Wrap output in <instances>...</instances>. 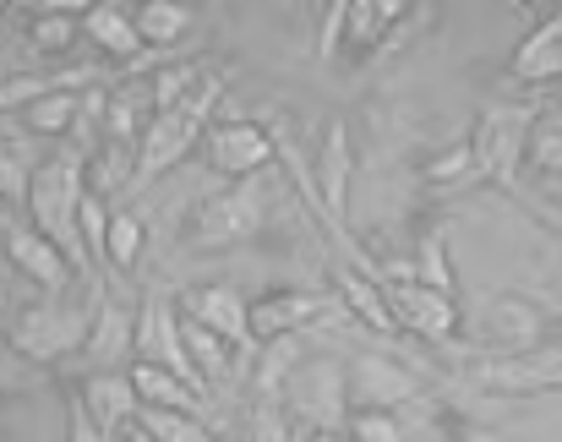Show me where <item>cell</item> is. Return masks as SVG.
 <instances>
[{
    "label": "cell",
    "mask_w": 562,
    "mask_h": 442,
    "mask_svg": "<svg viewBox=\"0 0 562 442\" xmlns=\"http://www.w3.org/2000/svg\"><path fill=\"white\" fill-rule=\"evenodd\" d=\"M82 203H88V159L77 148H55L33 175L27 214H33V229L49 235L77 273H88V262H93L88 240H82Z\"/></svg>",
    "instance_id": "cell-1"
},
{
    "label": "cell",
    "mask_w": 562,
    "mask_h": 442,
    "mask_svg": "<svg viewBox=\"0 0 562 442\" xmlns=\"http://www.w3.org/2000/svg\"><path fill=\"white\" fill-rule=\"evenodd\" d=\"M224 88H229V77H224V71H207V77H202V88L191 93L181 110L154 115V126H148V137H143V159H137V186H148V181L170 175L191 148L213 132V110H218Z\"/></svg>",
    "instance_id": "cell-2"
},
{
    "label": "cell",
    "mask_w": 562,
    "mask_h": 442,
    "mask_svg": "<svg viewBox=\"0 0 562 442\" xmlns=\"http://www.w3.org/2000/svg\"><path fill=\"white\" fill-rule=\"evenodd\" d=\"M99 295H104V290L93 284L88 301H60V295H49V301L27 306V311L11 322V350L27 355V361H38V366L88 350V333H93V317H99Z\"/></svg>",
    "instance_id": "cell-3"
},
{
    "label": "cell",
    "mask_w": 562,
    "mask_h": 442,
    "mask_svg": "<svg viewBox=\"0 0 562 442\" xmlns=\"http://www.w3.org/2000/svg\"><path fill=\"white\" fill-rule=\"evenodd\" d=\"M536 104H486L475 132H470V148H475V175L503 186V192H519V165L530 159V132H536Z\"/></svg>",
    "instance_id": "cell-4"
},
{
    "label": "cell",
    "mask_w": 562,
    "mask_h": 442,
    "mask_svg": "<svg viewBox=\"0 0 562 442\" xmlns=\"http://www.w3.org/2000/svg\"><path fill=\"white\" fill-rule=\"evenodd\" d=\"M268 186H279V181L251 175V181H235L229 192L207 197V203L196 208V219H191V246H196V251H218V246L251 240V235L262 229V219H268Z\"/></svg>",
    "instance_id": "cell-5"
},
{
    "label": "cell",
    "mask_w": 562,
    "mask_h": 442,
    "mask_svg": "<svg viewBox=\"0 0 562 442\" xmlns=\"http://www.w3.org/2000/svg\"><path fill=\"white\" fill-rule=\"evenodd\" d=\"M137 361L176 372L181 383H191V388L207 399V383H202V372L191 366L181 301H176L170 290H148V295H143V306H137Z\"/></svg>",
    "instance_id": "cell-6"
},
{
    "label": "cell",
    "mask_w": 562,
    "mask_h": 442,
    "mask_svg": "<svg viewBox=\"0 0 562 442\" xmlns=\"http://www.w3.org/2000/svg\"><path fill=\"white\" fill-rule=\"evenodd\" d=\"M345 317L350 311H345L339 295H323V290H273V295L251 301V339L257 344H273V339H290V333H306V328H323V322H345Z\"/></svg>",
    "instance_id": "cell-7"
},
{
    "label": "cell",
    "mask_w": 562,
    "mask_h": 442,
    "mask_svg": "<svg viewBox=\"0 0 562 442\" xmlns=\"http://www.w3.org/2000/svg\"><path fill=\"white\" fill-rule=\"evenodd\" d=\"M202 148H207L213 175H235V181H251V175H262L279 159L273 132L257 126V121H213V132L202 137Z\"/></svg>",
    "instance_id": "cell-8"
},
{
    "label": "cell",
    "mask_w": 562,
    "mask_h": 442,
    "mask_svg": "<svg viewBox=\"0 0 562 442\" xmlns=\"http://www.w3.org/2000/svg\"><path fill=\"white\" fill-rule=\"evenodd\" d=\"M475 333H481V350H497V355H530L541 350V333H547V317L536 301L525 295H492L475 317Z\"/></svg>",
    "instance_id": "cell-9"
},
{
    "label": "cell",
    "mask_w": 562,
    "mask_h": 442,
    "mask_svg": "<svg viewBox=\"0 0 562 442\" xmlns=\"http://www.w3.org/2000/svg\"><path fill=\"white\" fill-rule=\"evenodd\" d=\"M387 290V306L398 317L404 333L426 339V344H453L464 311H459V295H442V290H426V284H382Z\"/></svg>",
    "instance_id": "cell-10"
},
{
    "label": "cell",
    "mask_w": 562,
    "mask_h": 442,
    "mask_svg": "<svg viewBox=\"0 0 562 442\" xmlns=\"http://www.w3.org/2000/svg\"><path fill=\"white\" fill-rule=\"evenodd\" d=\"M345 383H350L345 394H350V405H356V410H393V405H409V399L420 394L415 372H409L404 361L382 355V350L356 355V361L345 366Z\"/></svg>",
    "instance_id": "cell-11"
},
{
    "label": "cell",
    "mask_w": 562,
    "mask_h": 442,
    "mask_svg": "<svg viewBox=\"0 0 562 442\" xmlns=\"http://www.w3.org/2000/svg\"><path fill=\"white\" fill-rule=\"evenodd\" d=\"M181 317L187 322H202L207 333H218L224 344L235 350H251V301H240L229 284H196V290H181Z\"/></svg>",
    "instance_id": "cell-12"
},
{
    "label": "cell",
    "mask_w": 562,
    "mask_h": 442,
    "mask_svg": "<svg viewBox=\"0 0 562 442\" xmlns=\"http://www.w3.org/2000/svg\"><path fill=\"white\" fill-rule=\"evenodd\" d=\"M481 388L492 394H547V388H562V344H541L530 355H497L475 372Z\"/></svg>",
    "instance_id": "cell-13"
},
{
    "label": "cell",
    "mask_w": 562,
    "mask_h": 442,
    "mask_svg": "<svg viewBox=\"0 0 562 442\" xmlns=\"http://www.w3.org/2000/svg\"><path fill=\"white\" fill-rule=\"evenodd\" d=\"M312 170H317V192H323L328 219L345 229V219H350V175H356V154H350V126L345 121H334L323 132V148H317V165Z\"/></svg>",
    "instance_id": "cell-14"
},
{
    "label": "cell",
    "mask_w": 562,
    "mask_h": 442,
    "mask_svg": "<svg viewBox=\"0 0 562 442\" xmlns=\"http://www.w3.org/2000/svg\"><path fill=\"white\" fill-rule=\"evenodd\" d=\"M77 399L88 405V416L99 421V432H104L110 442H115V432L137 427V416H143V399H137L132 372H126V377H121V372H93V377L82 383Z\"/></svg>",
    "instance_id": "cell-15"
},
{
    "label": "cell",
    "mask_w": 562,
    "mask_h": 442,
    "mask_svg": "<svg viewBox=\"0 0 562 442\" xmlns=\"http://www.w3.org/2000/svg\"><path fill=\"white\" fill-rule=\"evenodd\" d=\"M5 257L38 284V290H49V295H60L66 284H71V262H66V251L49 240V235H38L33 224H22V229H11L5 235Z\"/></svg>",
    "instance_id": "cell-16"
},
{
    "label": "cell",
    "mask_w": 562,
    "mask_h": 442,
    "mask_svg": "<svg viewBox=\"0 0 562 442\" xmlns=\"http://www.w3.org/2000/svg\"><path fill=\"white\" fill-rule=\"evenodd\" d=\"M508 77H514V82H530V88L562 82V5L541 27H530V33L519 38V49H514V60H508Z\"/></svg>",
    "instance_id": "cell-17"
},
{
    "label": "cell",
    "mask_w": 562,
    "mask_h": 442,
    "mask_svg": "<svg viewBox=\"0 0 562 442\" xmlns=\"http://www.w3.org/2000/svg\"><path fill=\"white\" fill-rule=\"evenodd\" d=\"M82 33H88L104 55H115V60H126V66L148 55V44H143V33H137V5L99 0V5L82 16Z\"/></svg>",
    "instance_id": "cell-18"
},
{
    "label": "cell",
    "mask_w": 562,
    "mask_h": 442,
    "mask_svg": "<svg viewBox=\"0 0 562 442\" xmlns=\"http://www.w3.org/2000/svg\"><path fill=\"white\" fill-rule=\"evenodd\" d=\"M137 350V311L115 295H99V317L88 333V355L99 361V372H115V361H126Z\"/></svg>",
    "instance_id": "cell-19"
},
{
    "label": "cell",
    "mask_w": 562,
    "mask_h": 442,
    "mask_svg": "<svg viewBox=\"0 0 562 442\" xmlns=\"http://www.w3.org/2000/svg\"><path fill=\"white\" fill-rule=\"evenodd\" d=\"M334 290H339V301H345V311L361 322V328H372V333H404L398 328V317H393V306H387V290L367 279L361 268H334Z\"/></svg>",
    "instance_id": "cell-20"
},
{
    "label": "cell",
    "mask_w": 562,
    "mask_h": 442,
    "mask_svg": "<svg viewBox=\"0 0 562 442\" xmlns=\"http://www.w3.org/2000/svg\"><path fill=\"white\" fill-rule=\"evenodd\" d=\"M132 383H137V399L148 405V410H187V416H202L207 410V399L181 383L176 372H165V366H148V361H137L132 366Z\"/></svg>",
    "instance_id": "cell-21"
},
{
    "label": "cell",
    "mask_w": 562,
    "mask_h": 442,
    "mask_svg": "<svg viewBox=\"0 0 562 442\" xmlns=\"http://www.w3.org/2000/svg\"><path fill=\"white\" fill-rule=\"evenodd\" d=\"M137 159H143V148L104 143V148L88 159V192H93V197H110V192H126V186H137Z\"/></svg>",
    "instance_id": "cell-22"
},
{
    "label": "cell",
    "mask_w": 562,
    "mask_h": 442,
    "mask_svg": "<svg viewBox=\"0 0 562 442\" xmlns=\"http://www.w3.org/2000/svg\"><path fill=\"white\" fill-rule=\"evenodd\" d=\"M137 33H143L148 49L181 44L191 33V5H181V0H143L137 5Z\"/></svg>",
    "instance_id": "cell-23"
},
{
    "label": "cell",
    "mask_w": 562,
    "mask_h": 442,
    "mask_svg": "<svg viewBox=\"0 0 562 442\" xmlns=\"http://www.w3.org/2000/svg\"><path fill=\"white\" fill-rule=\"evenodd\" d=\"M77 115H82V93H49V99H38V104L22 110V132L66 143L71 126H77Z\"/></svg>",
    "instance_id": "cell-24"
},
{
    "label": "cell",
    "mask_w": 562,
    "mask_h": 442,
    "mask_svg": "<svg viewBox=\"0 0 562 442\" xmlns=\"http://www.w3.org/2000/svg\"><path fill=\"white\" fill-rule=\"evenodd\" d=\"M415 284H426V290H442V295H453L459 284H453V262H448V229L442 224H431L420 240H415Z\"/></svg>",
    "instance_id": "cell-25"
},
{
    "label": "cell",
    "mask_w": 562,
    "mask_h": 442,
    "mask_svg": "<svg viewBox=\"0 0 562 442\" xmlns=\"http://www.w3.org/2000/svg\"><path fill=\"white\" fill-rule=\"evenodd\" d=\"M187 322V317H181ZM187 350H191V366L202 372V383H207V394L229 377V344L218 339V333H207L202 322H187Z\"/></svg>",
    "instance_id": "cell-26"
},
{
    "label": "cell",
    "mask_w": 562,
    "mask_h": 442,
    "mask_svg": "<svg viewBox=\"0 0 562 442\" xmlns=\"http://www.w3.org/2000/svg\"><path fill=\"white\" fill-rule=\"evenodd\" d=\"M295 361H301V333L262 344V355H257V394H262V399H279V388H284V377L295 372Z\"/></svg>",
    "instance_id": "cell-27"
},
{
    "label": "cell",
    "mask_w": 562,
    "mask_h": 442,
    "mask_svg": "<svg viewBox=\"0 0 562 442\" xmlns=\"http://www.w3.org/2000/svg\"><path fill=\"white\" fill-rule=\"evenodd\" d=\"M420 175H426V186H431V192H453V186L481 181V175H475V148H470V137H464V143H453L448 154H437Z\"/></svg>",
    "instance_id": "cell-28"
},
{
    "label": "cell",
    "mask_w": 562,
    "mask_h": 442,
    "mask_svg": "<svg viewBox=\"0 0 562 442\" xmlns=\"http://www.w3.org/2000/svg\"><path fill=\"white\" fill-rule=\"evenodd\" d=\"M137 427L159 442H213L207 427H202V416H187V410H148V405H143Z\"/></svg>",
    "instance_id": "cell-29"
},
{
    "label": "cell",
    "mask_w": 562,
    "mask_h": 442,
    "mask_svg": "<svg viewBox=\"0 0 562 442\" xmlns=\"http://www.w3.org/2000/svg\"><path fill=\"white\" fill-rule=\"evenodd\" d=\"M77 27H82V16H66V11H33V22H27V44H33L38 55H66L71 38H77Z\"/></svg>",
    "instance_id": "cell-30"
},
{
    "label": "cell",
    "mask_w": 562,
    "mask_h": 442,
    "mask_svg": "<svg viewBox=\"0 0 562 442\" xmlns=\"http://www.w3.org/2000/svg\"><path fill=\"white\" fill-rule=\"evenodd\" d=\"M148 88H154V115H170V110H181L191 93L202 88V71H196L191 60L187 66H165V71H154Z\"/></svg>",
    "instance_id": "cell-31"
},
{
    "label": "cell",
    "mask_w": 562,
    "mask_h": 442,
    "mask_svg": "<svg viewBox=\"0 0 562 442\" xmlns=\"http://www.w3.org/2000/svg\"><path fill=\"white\" fill-rule=\"evenodd\" d=\"M530 165L541 175H562V110H541L530 132Z\"/></svg>",
    "instance_id": "cell-32"
},
{
    "label": "cell",
    "mask_w": 562,
    "mask_h": 442,
    "mask_svg": "<svg viewBox=\"0 0 562 442\" xmlns=\"http://www.w3.org/2000/svg\"><path fill=\"white\" fill-rule=\"evenodd\" d=\"M33 165L22 159V154H11V148H0V203H11V208H27V197H33Z\"/></svg>",
    "instance_id": "cell-33"
},
{
    "label": "cell",
    "mask_w": 562,
    "mask_h": 442,
    "mask_svg": "<svg viewBox=\"0 0 562 442\" xmlns=\"http://www.w3.org/2000/svg\"><path fill=\"white\" fill-rule=\"evenodd\" d=\"M137 257H143V219L137 214H115L110 219V268H137Z\"/></svg>",
    "instance_id": "cell-34"
},
{
    "label": "cell",
    "mask_w": 562,
    "mask_h": 442,
    "mask_svg": "<svg viewBox=\"0 0 562 442\" xmlns=\"http://www.w3.org/2000/svg\"><path fill=\"white\" fill-rule=\"evenodd\" d=\"M350 442H409V432L393 410H356L350 416Z\"/></svg>",
    "instance_id": "cell-35"
},
{
    "label": "cell",
    "mask_w": 562,
    "mask_h": 442,
    "mask_svg": "<svg viewBox=\"0 0 562 442\" xmlns=\"http://www.w3.org/2000/svg\"><path fill=\"white\" fill-rule=\"evenodd\" d=\"M387 38V22H382V5L376 0H350V44L356 49H382Z\"/></svg>",
    "instance_id": "cell-36"
},
{
    "label": "cell",
    "mask_w": 562,
    "mask_h": 442,
    "mask_svg": "<svg viewBox=\"0 0 562 442\" xmlns=\"http://www.w3.org/2000/svg\"><path fill=\"white\" fill-rule=\"evenodd\" d=\"M345 38H350V0H334V5H323V33H317V60H334Z\"/></svg>",
    "instance_id": "cell-37"
},
{
    "label": "cell",
    "mask_w": 562,
    "mask_h": 442,
    "mask_svg": "<svg viewBox=\"0 0 562 442\" xmlns=\"http://www.w3.org/2000/svg\"><path fill=\"white\" fill-rule=\"evenodd\" d=\"M66 442H110L104 432H99V421L88 416V405H82V399H71V405H66Z\"/></svg>",
    "instance_id": "cell-38"
},
{
    "label": "cell",
    "mask_w": 562,
    "mask_h": 442,
    "mask_svg": "<svg viewBox=\"0 0 562 442\" xmlns=\"http://www.w3.org/2000/svg\"><path fill=\"white\" fill-rule=\"evenodd\" d=\"M257 442H284V427H279V410H273V399L257 410Z\"/></svg>",
    "instance_id": "cell-39"
},
{
    "label": "cell",
    "mask_w": 562,
    "mask_h": 442,
    "mask_svg": "<svg viewBox=\"0 0 562 442\" xmlns=\"http://www.w3.org/2000/svg\"><path fill=\"white\" fill-rule=\"evenodd\" d=\"M530 214H536L541 224H552V229L562 235V208H558V203H536V197H530Z\"/></svg>",
    "instance_id": "cell-40"
},
{
    "label": "cell",
    "mask_w": 562,
    "mask_h": 442,
    "mask_svg": "<svg viewBox=\"0 0 562 442\" xmlns=\"http://www.w3.org/2000/svg\"><path fill=\"white\" fill-rule=\"evenodd\" d=\"M11 229H22V219H16L11 203H0V235H11Z\"/></svg>",
    "instance_id": "cell-41"
},
{
    "label": "cell",
    "mask_w": 562,
    "mask_h": 442,
    "mask_svg": "<svg viewBox=\"0 0 562 442\" xmlns=\"http://www.w3.org/2000/svg\"><path fill=\"white\" fill-rule=\"evenodd\" d=\"M312 442H350L345 432H334V427H323V432H312Z\"/></svg>",
    "instance_id": "cell-42"
},
{
    "label": "cell",
    "mask_w": 562,
    "mask_h": 442,
    "mask_svg": "<svg viewBox=\"0 0 562 442\" xmlns=\"http://www.w3.org/2000/svg\"><path fill=\"white\" fill-rule=\"evenodd\" d=\"M126 442H159V438H148L143 427H132V438H126Z\"/></svg>",
    "instance_id": "cell-43"
},
{
    "label": "cell",
    "mask_w": 562,
    "mask_h": 442,
    "mask_svg": "<svg viewBox=\"0 0 562 442\" xmlns=\"http://www.w3.org/2000/svg\"><path fill=\"white\" fill-rule=\"evenodd\" d=\"M5 350H11V339H0V372H5Z\"/></svg>",
    "instance_id": "cell-44"
},
{
    "label": "cell",
    "mask_w": 562,
    "mask_h": 442,
    "mask_svg": "<svg viewBox=\"0 0 562 442\" xmlns=\"http://www.w3.org/2000/svg\"><path fill=\"white\" fill-rule=\"evenodd\" d=\"M5 306H11V295H5V284H0V311H5Z\"/></svg>",
    "instance_id": "cell-45"
}]
</instances>
